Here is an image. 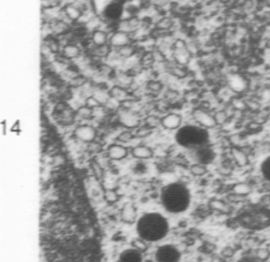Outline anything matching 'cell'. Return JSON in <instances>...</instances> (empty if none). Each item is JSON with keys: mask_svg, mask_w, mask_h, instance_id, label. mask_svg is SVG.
I'll use <instances>...</instances> for the list:
<instances>
[{"mask_svg": "<svg viewBox=\"0 0 270 262\" xmlns=\"http://www.w3.org/2000/svg\"><path fill=\"white\" fill-rule=\"evenodd\" d=\"M161 204L168 212L180 214L186 212L192 202V193L186 183L173 182L162 189Z\"/></svg>", "mask_w": 270, "mask_h": 262, "instance_id": "obj_1", "label": "cell"}, {"mask_svg": "<svg viewBox=\"0 0 270 262\" xmlns=\"http://www.w3.org/2000/svg\"><path fill=\"white\" fill-rule=\"evenodd\" d=\"M137 231L140 238L148 242L161 241L169 232L168 219L158 212H148L137 221Z\"/></svg>", "mask_w": 270, "mask_h": 262, "instance_id": "obj_2", "label": "cell"}, {"mask_svg": "<svg viewBox=\"0 0 270 262\" xmlns=\"http://www.w3.org/2000/svg\"><path fill=\"white\" fill-rule=\"evenodd\" d=\"M209 130L199 126L195 123H184L178 131L175 132V140L182 148L188 151L197 150L210 144Z\"/></svg>", "mask_w": 270, "mask_h": 262, "instance_id": "obj_3", "label": "cell"}, {"mask_svg": "<svg viewBox=\"0 0 270 262\" xmlns=\"http://www.w3.org/2000/svg\"><path fill=\"white\" fill-rule=\"evenodd\" d=\"M235 222L246 229L258 231L270 226V209L267 207L251 205L241 211Z\"/></svg>", "mask_w": 270, "mask_h": 262, "instance_id": "obj_4", "label": "cell"}, {"mask_svg": "<svg viewBox=\"0 0 270 262\" xmlns=\"http://www.w3.org/2000/svg\"><path fill=\"white\" fill-rule=\"evenodd\" d=\"M193 55L194 52L189 48L186 38L177 36L170 56L173 62L186 67L192 60Z\"/></svg>", "mask_w": 270, "mask_h": 262, "instance_id": "obj_5", "label": "cell"}, {"mask_svg": "<svg viewBox=\"0 0 270 262\" xmlns=\"http://www.w3.org/2000/svg\"><path fill=\"white\" fill-rule=\"evenodd\" d=\"M181 254L178 248L173 245H164L160 246L155 252L157 262H179Z\"/></svg>", "mask_w": 270, "mask_h": 262, "instance_id": "obj_6", "label": "cell"}, {"mask_svg": "<svg viewBox=\"0 0 270 262\" xmlns=\"http://www.w3.org/2000/svg\"><path fill=\"white\" fill-rule=\"evenodd\" d=\"M191 121L209 131L218 126L214 115L202 108L196 109L193 111Z\"/></svg>", "mask_w": 270, "mask_h": 262, "instance_id": "obj_7", "label": "cell"}, {"mask_svg": "<svg viewBox=\"0 0 270 262\" xmlns=\"http://www.w3.org/2000/svg\"><path fill=\"white\" fill-rule=\"evenodd\" d=\"M97 135V130L90 124H80L73 131V136L75 139L85 143H94Z\"/></svg>", "mask_w": 270, "mask_h": 262, "instance_id": "obj_8", "label": "cell"}, {"mask_svg": "<svg viewBox=\"0 0 270 262\" xmlns=\"http://www.w3.org/2000/svg\"><path fill=\"white\" fill-rule=\"evenodd\" d=\"M189 152L194 161L193 163H198L208 165L212 164L216 158V154L213 149L210 147V144Z\"/></svg>", "mask_w": 270, "mask_h": 262, "instance_id": "obj_9", "label": "cell"}, {"mask_svg": "<svg viewBox=\"0 0 270 262\" xmlns=\"http://www.w3.org/2000/svg\"><path fill=\"white\" fill-rule=\"evenodd\" d=\"M184 124V118L178 113H168L161 117V127L167 131L176 132Z\"/></svg>", "mask_w": 270, "mask_h": 262, "instance_id": "obj_10", "label": "cell"}, {"mask_svg": "<svg viewBox=\"0 0 270 262\" xmlns=\"http://www.w3.org/2000/svg\"><path fill=\"white\" fill-rule=\"evenodd\" d=\"M130 150L125 144L115 143L109 145L106 150V156L110 161H121L126 159L130 154Z\"/></svg>", "mask_w": 270, "mask_h": 262, "instance_id": "obj_11", "label": "cell"}, {"mask_svg": "<svg viewBox=\"0 0 270 262\" xmlns=\"http://www.w3.org/2000/svg\"><path fill=\"white\" fill-rule=\"evenodd\" d=\"M132 43H135V42L130 34L118 31V30H114L110 33L108 45L111 49H118L121 47Z\"/></svg>", "mask_w": 270, "mask_h": 262, "instance_id": "obj_12", "label": "cell"}, {"mask_svg": "<svg viewBox=\"0 0 270 262\" xmlns=\"http://www.w3.org/2000/svg\"><path fill=\"white\" fill-rule=\"evenodd\" d=\"M59 54L69 62L79 59L82 56V48L79 43L74 41H68L63 44Z\"/></svg>", "mask_w": 270, "mask_h": 262, "instance_id": "obj_13", "label": "cell"}, {"mask_svg": "<svg viewBox=\"0 0 270 262\" xmlns=\"http://www.w3.org/2000/svg\"><path fill=\"white\" fill-rule=\"evenodd\" d=\"M109 36V32L101 28H98L91 32L89 41L94 46H104L108 45Z\"/></svg>", "mask_w": 270, "mask_h": 262, "instance_id": "obj_14", "label": "cell"}, {"mask_svg": "<svg viewBox=\"0 0 270 262\" xmlns=\"http://www.w3.org/2000/svg\"><path fill=\"white\" fill-rule=\"evenodd\" d=\"M130 150L131 155L139 161H147L154 157V150L147 145H136Z\"/></svg>", "mask_w": 270, "mask_h": 262, "instance_id": "obj_15", "label": "cell"}, {"mask_svg": "<svg viewBox=\"0 0 270 262\" xmlns=\"http://www.w3.org/2000/svg\"><path fill=\"white\" fill-rule=\"evenodd\" d=\"M137 212L136 207L130 202L125 204L121 210V219L126 224H134L137 221Z\"/></svg>", "mask_w": 270, "mask_h": 262, "instance_id": "obj_16", "label": "cell"}, {"mask_svg": "<svg viewBox=\"0 0 270 262\" xmlns=\"http://www.w3.org/2000/svg\"><path fill=\"white\" fill-rule=\"evenodd\" d=\"M63 10L66 12L68 17L69 18L73 23H79L83 17V11L79 6L75 3H65L63 5Z\"/></svg>", "mask_w": 270, "mask_h": 262, "instance_id": "obj_17", "label": "cell"}, {"mask_svg": "<svg viewBox=\"0 0 270 262\" xmlns=\"http://www.w3.org/2000/svg\"><path fill=\"white\" fill-rule=\"evenodd\" d=\"M122 60H128L135 57L138 54L139 47L137 43H132L118 49H114Z\"/></svg>", "mask_w": 270, "mask_h": 262, "instance_id": "obj_18", "label": "cell"}, {"mask_svg": "<svg viewBox=\"0 0 270 262\" xmlns=\"http://www.w3.org/2000/svg\"><path fill=\"white\" fill-rule=\"evenodd\" d=\"M142 254L134 248H128L121 252L119 262H143Z\"/></svg>", "mask_w": 270, "mask_h": 262, "instance_id": "obj_19", "label": "cell"}, {"mask_svg": "<svg viewBox=\"0 0 270 262\" xmlns=\"http://www.w3.org/2000/svg\"><path fill=\"white\" fill-rule=\"evenodd\" d=\"M253 192V186L248 183L242 182V183H236L233 186L232 193L235 196L243 197L247 196L249 194H251Z\"/></svg>", "mask_w": 270, "mask_h": 262, "instance_id": "obj_20", "label": "cell"}, {"mask_svg": "<svg viewBox=\"0 0 270 262\" xmlns=\"http://www.w3.org/2000/svg\"><path fill=\"white\" fill-rule=\"evenodd\" d=\"M120 121L127 128H137L140 126V121L137 119V116L132 112L124 113L120 117Z\"/></svg>", "mask_w": 270, "mask_h": 262, "instance_id": "obj_21", "label": "cell"}, {"mask_svg": "<svg viewBox=\"0 0 270 262\" xmlns=\"http://www.w3.org/2000/svg\"><path fill=\"white\" fill-rule=\"evenodd\" d=\"M260 176L266 183L270 184V154L263 159L260 164Z\"/></svg>", "mask_w": 270, "mask_h": 262, "instance_id": "obj_22", "label": "cell"}, {"mask_svg": "<svg viewBox=\"0 0 270 262\" xmlns=\"http://www.w3.org/2000/svg\"><path fill=\"white\" fill-rule=\"evenodd\" d=\"M189 172L194 177H203L208 173V165L198 163H192L189 166Z\"/></svg>", "mask_w": 270, "mask_h": 262, "instance_id": "obj_23", "label": "cell"}, {"mask_svg": "<svg viewBox=\"0 0 270 262\" xmlns=\"http://www.w3.org/2000/svg\"><path fill=\"white\" fill-rule=\"evenodd\" d=\"M94 11L97 16H100L106 8L115 0H91Z\"/></svg>", "mask_w": 270, "mask_h": 262, "instance_id": "obj_24", "label": "cell"}, {"mask_svg": "<svg viewBox=\"0 0 270 262\" xmlns=\"http://www.w3.org/2000/svg\"><path fill=\"white\" fill-rule=\"evenodd\" d=\"M232 157L234 158V161L238 165H245L248 163L247 155L240 149H234L232 152Z\"/></svg>", "mask_w": 270, "mask_h": 262, "instance_id": "obj_25", "label": "cell"}, {"mask_svg": "<svg viewBox=\"0 0 270 262\" xmlns=\"http://www.w3.org/2000/svg\"><path fill=\"white\" fill-rule=\"evenodd\" d=\"M148 241H145L143 238H134L132 241V248H135L136 250L139 251L141 253H144L147 252L149 248V245L147 244Z\"/></svg>", "mask_w": 270, "mask_h": 262, "instance_id": "obj_26", "label": "cell"}, {"mask_svg": "<svg viewBox=\"0 0 270 262\" xmlns=\"http://www.w3.org/2000/svg\"><path fill=\"white\" fill-rule=\"evenodd\" d=\"M210 206L211 209L218 211V212H223V213H227V212H230V207H229L228 204L226 203L222 200H212L211 202H210Z\"/></svg>", "mask_w": 270, "mask_h": 262, "instance_id": "obj_27", "label": "cell"}, {"mask_svg": "<svg viewBox=\"0 0 270 262\" xmlns=\"http://www.w3.org/2000/svg\"><path fill=\"white\" fill-rule=\"evenodd\" d=\"M94 109L88 107L87 105L79 107L76 111V114L78 117L84 120H90L93 117Z\"/></svg>", "mask_w": 270, "mask_h": 262, "instance_id": "obj_28", "label": "cell"}, {"mask_svg": "<svg viewBox=\"0 0 270 262\" xmlns=\"http://www.w3.org/2000/svg\"><path fill=\"white\" fill-rule=\"evenodd\" d=\"M104 198L106 202L110 204H114L119 200V195L113 189H107L104 193Z\"/></svg>", "mask_w": 270, "mask_h": 262, "instance_id": "obj_29", "label": "cell"}, {"mask_svg": "<svg viewBox=\"0 0 270 262\" xmlns=\"http://www.w3.org/2000/svg\"><path fill=\"white\" fill-rule=\"evenodd\" d=\"M135 137V133L130 131H125L121 132L118 135L117 137V141L118 143H122V144H126V143H130Z\"/></svg>", "mask_w": 270, "mask_h": 262, "instance_id": "obj_30", "label": "cell"}, {"mask_svg": "<svg viewBox=\"0 0 270 262\" xmlns=\"http://www.w3.org/2000/svg\"><path fill=\"white\" fill-rule=\"evenodd\" d=\"M151 133H152V129H151V128L146 126L145 124H144V125H140V126L136 128L135 135V137L146 138L150 136Z\"/></svg>", "mask_w": 270, "mask_h": 262, "instance_id": "obj_31", "label": "cell"}, {"mask_svg": "<svg viewBox=\"0 0 270 262\" xmlns=\"http://www.w3.org/2000/svg\"><path fill=\"white\" fill-rule=\"evenodd\" d=\"M144 124L152 130L154 128H158V127L161 126V117H158L156 116H149L144 119Z\"/></svg>", "mask_w": 270, "mask_h": 262, "instance_id": "obj_32", "label": "cell"}, {"mask_svg": "<svg viewBox=\"0 0 270 262\" xmlns=\"http://www.w3.org/2000/svg\"><path fill=\"white\" fill-rule=\"evenodd\" d=\"M255 258L260 262H266L270 258V251L267 248H260L256 251Z\"/></svg>", "mask_w": 270, "mask_h": 262, "instance_id": "obj_33", "label": "cell"}, {"mask_svg": "<svg viewBox=\"0 0 270 262\" xmlns=\"http://www.w3.org/2000/svg\"><path fill=\"white\" fill-rule=\"evenodd\" d=\"M125 95H126V93H125V90L122 88H120V87H114V88H113V89L111 90V92H110L111 97L112 96L113 98H114L115 99H118V100H121V99L124 98Z\"/></svg>", "mask_w": 270, "mask_h": 262, "instance_id": "obj_34", "label": "cell"}, {"mask_svg": "<svg viewBox=\"0 0 270 262\" xmlns=\"http://www.w3.org/2000/svg\"><path fill=\"white\" fill-rule=\"evenodd\" d=\"M85 105L95 110V109L97 108V107H100L101 104L100 102H99L95 97L92 96L89 97V98H87L86 101H85Z\"/></svg>", "mask_w": 270, "mask_h": 262, "instance_id": "obj_35", "label": "cell"}, {"mask_svg": "<svg viewBox=\"0 0 270 262\" xmlns=\"http://www.w3.org/2000/svg\"><path fill=\"white\" fill-rule=\"evenodd\" d=\"M148 88L152 92H158L162 89V85H161L159 81H151L148 84Z\"/></svg>", "mask_w": 270, "mask_h": 262, "instance_id": "obj_36", "label": "cell"}, {"mask_svg": "<svg viewBox=\"0 0 270 262\" xmlns=\"http://www.w3.org/2000/svg\"><path fill=\"white\" fill-rule=\"evenodd\" d=\"M93 170L95 172V175L97 176L98 178H101L102 176V169L101 167L99 164H98L97 163H94L93 165Z\"/></svg>", "mask_w": 270, "mask_h": 262, "instance_id": "obj_37", "label": "cell"}, {"mask_svg": "<svg viewBox=\"0 0 270 262\" xmlns=\"http://www.w3.org/2000/svg\"><path fill=\"white\" fill-rule=\"evenodd\" d=\"M222 254H223V255H224L225 257L231 258L232 257L233 255H234V251L233 248H231V247H227V248H226L225 249H224V250H223V252H222Z\"/></svg>", "mask_w": 270, "mask_h": 262, "instance_id": "obj_38", "label": "cell"}, {"mask_svg": "<svg viewBox=\"0 0 270 262\" xmlns=\"http://www.w3.org/2000/svg\"><path fill=\"white\" fill-rule=\"evenodd\" d=\"M237 262H260V261L257 260L255 257H244L242 258L240 260L238 261Z\"/></svg>", "mask_w": 270, "mask_h": 262, "instance_id": "obj_39", "label": "cell"}, {"mask_svg": "<svg viewBox=\"0 0 270 262\" xmlns=\"http://www.w3.org/2000/svg\"><path fill=\"white\" fill-rule=\"evenodd\" d=\"M264 5H265L266 9H270V0H265Z\"/></svg>", "mask_w": 270, "mask_h": 262, "instance_id": "obj_40", "label": "cell"}, {"mask_svg": "<svg viewBox=\"0 0 270 262\" xmlns=\"http://www.w3.org/2000/svg\"><path fill=\"white\" fill-rule=\"evenodd\" d=\"M267 10H268L269 16H270V9H267Z\"/></svg>", "mask_w": 270, "mask_h": 262, "instance_id": "obj_41", "label": "cell"}]
</instances>
